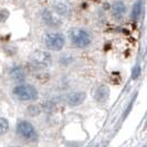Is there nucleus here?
I'll return each mask as SVG.
<instances>
[{
    "mask_svg": "<svg viewBox=\"0 0 147 147\" xmlns=\"http://www.w3.org/2000/svg\"><path fill=\"white\" fill-rule=\"evenodd\" d=\"M12 94L16 98L22 102H33L39 97V91L37 88L29 83H19L17 84L13 90Z\"/></svg>",
    "mask_w": 147,
    "mask_h": 147,
    "instance_id": "nucleus-1",
    "label": "nucleus"
},
{
    "mask_svg": "<svg viewBox=\"0 0 147 147\" xmlns=\"http://www.w3.org/2000/svg\"><path fill=\"white\" fill-rule=\"evenodd\" d=\"M69 37L72 45L79 49L88 48L92 42L91 34L83 28H72L69 32Z\"/></svg>",
    "mask_w": 147,
    "mask_h": 147,
    "instance_id": "nucleus-2",
    "label": "nucleus"
},
{
    "mask_svg": "<svg viewBox=\"0 0 147 147\" xmlns=\"http://www.w3.org/2000/svg\"><path fill=\"white\" fill-rule=\"evenodd\" d=\"M16 132L26 142H36L38 140V133L36 127L27 119H20L17 122Z\"/></svg>",
    "mask_w": 147,
    "mask_h": 147,
    "instance_id": "nucleus-3",
    "label": "nucleus"
},
{
    "mask_svg": "<svg viewBox=\"0 0 147 147\" xmlns=\"http://www.w3.org/2000/svg\"><path fill=\"white\" fill-rule=\"evenodd\" d=\"M43 42L50 51L59 52L64 48L65 38L61 32H48L44 34Z\"/></svg>",
    "mask_w": 147,
    "mask_h": 147,
    "instance_id": "nucleus-4",
    "label": "nucleus"
},
{
    "mask_svg": "<svg viewBox=\"0 0 147 147\" xmlns=\"http://www.w3.org/2000/svg\"><path fill=\"white\" fill-rule=\"evenodd\" d=\"M52 64V57L49 52L38 50L32 53L30 58V65L33 69L42 70L47 69Z\"/></svg>",
    "mask_w": 147,
    "mask_h": 147,
    "instance_id": "nucleus-5",
    "label": "nucleus"
},
{
    "mask_svg": "<svg viewBox=\"0 0 147 147\" xmlns=\"http://www.w3.org/2000/svg\"><path fill=\"white\" fill-rule=\"evenodd\" d=\"M41 20L45 26L50 28H58L62 24V18L58 16L52 9L50 8H44L41 11Z\"/></svg>",
    "mask_w": 147,
    "mask_h": 147,
    "instance_id": "nucleus-6",
    "label": "nucleus"
},
{
    "mask_svg": "<svg viewBox=\"0 0 147 147\" xmlns=\"http://www.w3.org/2000/svg\"><path fill=\"white\" fill-rule=\"evenodd\" d=\"M9 76L12 81L18 82V83H24L27 79V71L26 69L20 64H13L9 67Z\"/></svg>",
    "mask_w": 147,
    "mask_h": 147,
    "instance_id": "nucleus-7",
    "label": "nucleus"
},
{
    "mask_svg": "<svg viewBox=\"0 0 147 147\" xmlns=\"http://www.w3.org/2000/svg\"><path fill=\"white\" fill-rule=\"evenodd\" d=\"M53 11L58 16L69 17L72 13V6L67 0H54L53 2Z\"/></svg>",
    "mask_w": 147,
    "mask_h": 147,
    "instance_id": "nucleus-8",
    "label": "nucleus"
},
{
    "mask_svg": "<svg viewBox=\"0 0 147 147\" xmlns=\"http://www.w3.org/2000/svg\"><path fill=\"white\" fill-rule=\"evenodd\" d=\"M86 98V94L84 92H72L66 96V103L71 107H75L81 105Z\"/></svg>",
    "mask_w": 147,
    "mask_h": 147,
    "instance_id": "nucleus-9",
    "label": "nucleus"
},
{
    "mask_svg": "<svg viewBox=\"0 0 147 147\" xmlns=\"http://www.w3.org/2000/svg\"><path fill=\"white\" fill-rule=\"evenodd\" d=\"M112 15L115 19H122L126 12V6L122 0H116L112 3Z\"/></svg>",
    "mask_w": 147,
    "mask_h": 147,
    "instance_id": "nucleus-10",
    "label": "nucleus"
},
{
    "mask_svg": "<svg viewBox=\"0 0 147 147\" xmlns=\"http://www.w3.org/2000/svg\"><path fill=\"white\" fill-rule=\"evenodd\" d=\"M110 88H107L106 85H101L96 88L95 93H94V98L96 102L98 103H104L109 100L110 97Z\"/></svg>",
    "mask_w": 147,
    "mask_h": 147,
    "instance_id": "nucleus-11",
    "label": "nucleus"
},
{
    "mask_svg": "<svg viewBox=\"0 0 147 147\" xmlns=\"http://www.w3.org/2000/svg\"><path fill=\"white\" fill-rule=\"evenodd\" d=\"M143 12V0H137L132 9V17L133 19H138Z\"/></svg>",
    "mask_w": 147,
    "mask_h": 147,
    "instance_id": "nucleus-12",
    "label": "nucleus"
},
{
    "mask_svg": "<svg viewBox=\"0 0 147 147\" xmlns=\"http://www.w3.org/2000/svg\"><path fill=\"white\" fill-rule=\"evenodd\" d=\"M41 107L39 105H36V104H31L27 107V114L31 116V117H36L38 116L40 113H41Z\"/></svg>",
    "mask_w": 147,
    "mask_h": 147,
    "instance_id": "nucleus-13",
    "label": "nucleus"
},
{
    "mask_svg": "<svg viewBox=\"0 0 147 147\" xmlns=\"http://www.w3.org/2000/svg\"><path fill=\"white\" fill-rule=\"evenodd\" d=\"M9 121L6 117H0V136L7 134V132L9 131Z\"/></svg>",
    "mask_w": 147,
    "mask_h": 147,
    "instance_id": "nucleus-14",
    "label": "nucleus"
},
{
    "mask_svg": "<svg viewBox=\"0 0 147 147\" xmlns=\"http://www.w3.org/2000/svg\"><path fill=\"white\" fill-rule=\"evenodd\" d=\"M73 60L74 59L72 55H70V54H63L62 57H60L59 62L60 64H62V65H69V64H71L73 62Z\"/></svg>",
    "mask_w": 147,
    "mask_h": 147,
    "instance_id": "nucleus-15",
    "label": "nucleus"
},
{
    "mask_svg": "<svg viewBox=\"0 0 147 147\" xmlns=\"http://www.w3.org/2000/svg\"><path fill=\"white\" fill-rule=\"evenodd\" d=\"M140 72H142V70H140V64H137V65L134 66V69H133V72H132V78H133V80H137V79L140 78Z\"/></svg>",
    "mask_w": 147,
    "mask_h": 147,
    "instance_id": "nucleus-16",
    "label": "nucleus"
},
{
    "mask_svg": "<svg viewBox=\"0 0 147 147\" xmlns=\"http://www.w3.org/2000/svg\"><path fill=\"white\" fill-rule=\"evenodd\" d=\"M9 16H10V13H9V11L7 9H1L0 10V22L7 21Z\"/></svg>",
    "mask_w": 147,
    "mask_h": 147,
    "instance_id": "nucleus-17",
    "label": "nucleus"
},
{
    "mask_svg": "<svg viewBox=\"0 0 147 147\" xmlns=\"http://www.w3.org/2000/svg\"><path fill=\"white\" fill-rule=\"evenodd\" d=\"M43 109V111H45V112H51V111H53V109H54V104L51 103V102H44L43 104H42V107H41V110Z\"/></svg>",
    "mask_w": 147,
    "mask_h": 147,
    "instance_id": "nucleus-18",
    "label": "nucleus"
},
{
    "mask_svg": "<svg viewBox=\"0 0 147 147\" xmlns=\"http://www.w3.org/2000/svg\"><path fill=\"white\" fill-rule=\"evenodd\" d=\"M0 101H1V96H0Z\"/></svg>",
    "mask_w": 147,
    "mask_h": 147,
    "instance_id": "nucleus-19",
    "label": "nucleus"
},
{
    "mask_svg": "<svg viewBox=\"0 0 147 147\" xmlns=\"http://www.w3.org/2000/svg\"><path fill=\"white\" fill-rule=\"evenodd\" d=\"M12 147H17V146H12Z\"/></svg>",
    "mask_w": 147,
    "mask_h": 147,
    "instance_id": "nucleus-20",
    "label": "nucleus"
}]
</instances>
